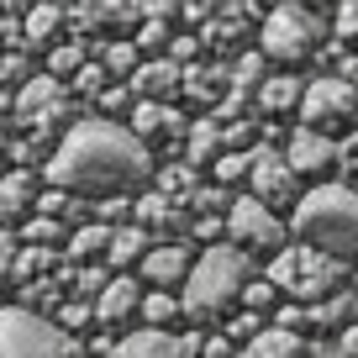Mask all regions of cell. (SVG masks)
Returning a JSON list of instances; mask_svg holds the SVG:
<instances>
[{
	"instance_id": "cell-1",
	"label": "cell",
	"mask_w": 358,
	"mask_h": 358,
	"mask_svg": "<svg viewBox=\"0 0 358 358\" xmlns=\"http://www.w3.org/2000/svg\"><path fill=\"white\" fill-rule=\"evenodd\" d=\"M153 169L148 158V143H137L127 127L116 122H79L69 127V137L58 143V153L48 158V179L58 185V195L74 190V195H111L127 190L132 179H143Z\"/></svg>"
},
{
	"instance_id": "cell-2",
	"label": "cell",
	"mask_w": 358,
	"mask_h": 358,
	"mask_svg": "<svg viewBox=\"0 0 358 358\" xmlns=\"http://www.w3.org/2000/svg\"><path fill=\"white\" fill-rule=\"evenodd\" d=\"M295 232L316 253H358V190L348 185H316L295 206Z\"/></svg>"
},
{
	"instance_id": "cell-3",
	"label": "cell",
	"mask_w": 358,
	"mask_h": 358,
	"mask_svg": "<svg viewBox=\"0 0 358 358\" xmlns=\"http://www.w3.org/2000/svg\"><path fill=\"white\" fill-rule=\"evenodd\" d=\"M243 280H248V258L237 248H211L190 264L185 274V311L190 316H222L227 306L243 295Z\"/></svg>"
},
{
	"instance_id": "cell-4",
	"label": "cell",
	"mask_w": 358,
	"mask_h": 358,
	"mask_svg": "<svg viewBox=\"0 0 358 358\" xmlns=\"http://www.w3.org/2000/svg\"><path fill=\"white\" fill-rule=\"evenodd\" d=\"M268 280L280 285L285 295L322 301V295H332L337 285H343V264L316 253V248H285V253H274V264H268Z\"/></svg>"
},
{
	"instance_id": "cell-5",
	"label": "cell",
	"mask_w": 358,
	"mask_h": 358,
	"mask_svg": "<svg viewBox=\"0 0 358 358\" xmlns=\"http://www.w3.org/2000/svg\"><path fill=\"white\" fill-rule=\"evenodd\" d=\"M69 332L48 316L27 311V306H11L0 311V358H69Z\"/></svg>"
},
{
	"instance_id": "cell-6",
	"label": "cell",
	"mask_w": 358,
	"mask_h": 358,
	"mask_svg": "<svg viewBox=\"0 0 358 358\" xmlns=\"http://www.w3.org/2000/svg\"><path fill=\"white\" fill-rule=\"evenodd\" d=\"M316 48H322V22H316L306 6H274L264 22V53L280 58V64H301V58H311Z\"/></svg>"
},
{
	"instance_id": "cell-7",
	"label": "cell",
	"mask_w": 358,
	"mask_h": 358,
	"mask_svg": "<svg viewBox=\"0 0 358 358\" xmlns=\"http://www.w3.org/2000/svg\"><path fill=\"white\" fill-rule=\"evenodd\" d=\"M301 111H306V127L322 132V127H337L358 111V90L348 79H316V85L301 90Z\"/></svg>"
},
{
	"instance_id": "cell-8",
	"label": "cell",
	"mask_w": 358,
	"mask_h": 358,
	"mask_svg": "<svg viewBox=\"0 0 358 358\" xmlns=\"http://www.w3.org/2000/svg\"><path fill=\"white\" fill-rule=\"evenodd\" d=\"M227 227H232V237L243 248H264V253H280L285 243V222L268 206H258L253 195H243V201H232V211H227Z\"/></svg>"
},
{
	"instance_id": "cell-9",
	"label": "cell",
	"mask_w": 358,
	"mask_h": 358,
	"mask_svg": "<svg viewBox=\"0 0 358 358\" xmlns=\"http://www.w3.org/2000/svg\"><path fill=\"white\" fill-rule=\"evenodd\" d=\"M248 185H253L258 206H280L295 195V174L285 164V153H274V148H253L248 153Z\"/></svg>"
},
{
	"instance_id": "cell-10",
	"label": "cell",
	"mask_w": 358,
	"mask_h": 358,
	"mask_svg": "<svg viewBox=\"0 0 358 358\" xmlns=\"http://www.w3.org/2000/svg\"><path fill=\"white\" fill-rule=\"evenodd\" d=\"M16 111H22V116H32V122H37V132H48V122H58V116H64V85H58L53 74L27 79V90L16 95Z\"/></svg>"
},
{
	"instance_id": "cell-11",
	"label": "cell",
	"mask_w": 358,
	"mask_h": 358,
	"mask_svg": "<svg viewBox=\"0 0 358 358\" xmlns=\"http://www.w3.org/2000/svg\"><path fill=\"white\" fill-rule=\"evenodd\" d=\"M111 358H195V337H174L164 327H148V332H132Z\"/></svg>"
},
{
	"instance_id": "cell-12",
	"label": "cell",
	"mask_w": 358,
	"mask_h": 358,
	"mask_svg": "<svg viewBox=\"0 0 358 358\" xmlns=\"http://www.w3.org/2000/svg\"><path fill=\"white\" fill-rule=\"evenodd\" d=\"M285 164H290V174H322V169L337 164V148L327 143L322 132L301 127V132L290 137V153H285Z\"/></svg>"
},
{
	"instance_id": "cell-13",
	"label": "cell",
	"mask_w": 358,
	"mask_h": 358,
	"mask_svg": "<svg viewBox=\"0 0 358 358\" xmlns=\"http://www.w3.org/2000/svg\"><path fill=\"white\" fill-rule=\"evenodd\" d=\"M143 274H148L153 285H164V290H169V285H179L185 274H190V248H185V243H158V248H148V253H143Z\"/></svg>"
},
{
	"instance_id": "cell-14",
	"label": "cell",
	"mask_w": 358,
	"mask_h": 358,
	"mask_svg": "<svg viewBox=\"0 0 358 358\" xmlns=\"http://www.w3.org/2000/svg\"><path fill=\"white\" fill-rule=\"evenodd\" d=\"M132 90L143 95V106L174 101V90H179V64H169V58H153V64H143V69L132 74Z\"/></svg>"
},
{
	"instance_id": "cell-15",
	"label": "cell",
	"mask_w": 358,
	"mask_h": 358,
	"mask_svg": "<svg viewBox=\"0 0 358 358\" xmlns=\"http://www.w3.org/2000/svg\"><path fill=\"white\" fill-rule=\"evenodd\" d=\"M137 306H143V290H137V280H106L101 285V306H95V316H101V322H127V316L137 311Z\"/></svg>"
},
{
	"instance_id": "cell-16",
	"label": "cell",
	"mask_w": 358,
	"mask_h": 358,
	"mask_svg": "<svg viewBox=\"0 0 358 358\" xmlns=\"http://www.w3.org/2000/svg\"><path fill=\"white\" fill-rule=\"evenodd\" d=\"M301 353H306V337L290 327H268L248 343V358H301Z\"/></svg>"
},
{
	"instance_id": "cell-17",
	"label": "cell",
	"mask_w": 358,
	"mask_h": 358,
	"mask_svg": "<svg viewBox=\"0 0 358 358\" xmlns=\"http://www.w3.org/2000/svg\"><path fill=\"white\" fill-rule=\"evenodd\" d=\"M179 111L174 106H137L132 111V137L143 143V137H158V132H179Z\"/></svg>"
},
{
	"instance_id": "cell-18",
	"label": "cell",
	"mask_w": 358,
	"mask_h": 358,
	"mask_svg": "<svg viewBox=\"0 0 358 358\" xmlns=\"http://www.w3.org/2000/svg\"><path fill=\"white\" fill-rule=\"evenodd\" d=\"M258 101H264V111H290V106H301V79L290 74L258 79Z\"/></svg>"
},
{
	"instance_id": "cell-19",
	"label": "cell",
	"mask_w": 358,
	"mask_h": 358,
	"mask_svg": "<svg viewBox=\"0 0 358 358\" xmlns=\"http://www.w3.org/2000/svg\"><path fill=\"white\" fill-rule=\"evenodd\" d=\"M216 158H222V127L216 122H195L190 127V164L206 169V164H216Z\"/></svg>"
},
{
	"instance_id": "cell-20",
	"label": "cell",
	"mask_w": 358,
	"mask_h": 358,
	"mask_svg": "<svg viewBox=\"0 0 358 358\" xmlns=\"http://www.w3.org/2000/svg\"><path fill=\"white\" fill-rule=\"evenodd\" d=\"M27 201H32V179H27L22 169L0 179V222H11V216H22V211H27Z\"/></svg>"
},
{
	"instance_id": "cell-21",
	"label": "cell",
	"mask_w": 358,
	"mask_h": 358,
	"mask_svg": "<svg viewBox=\"0 0 358 358\" xmlns=\"http://www.w3.org/2000/svg\"><path fill=\"white\" fill-rule=\"evenodd\" d=\"M132 211H137V222H132V227H143V232H148V227H174L179 216H185L174 201H164V195H143Z\"/></svg>"
},
{
	"instance_id": "cell-22",
	"label": "cell",
	"mask_w": 358,
	"mask_h": 358,
	"mask_svg": "<svg viewBox=\"0 0 358 358\" xmlns=\"http://www.w3.org/2000/svg\"><path fill=\"white\" fill-rule=\"evenodd\" d=\"M106 248H111V227H79V232L69 237V258H79V264L106 258Z\"/></svg>"
},
{
	"instance_id": "cell-23",
	"label": "cell",
	"mask_w": 358,
	"mask_h": 358,
	"mask_svg": "<svg viewBox=\"0 0 358 358\" xmlns=\"http://www.w3.org/2000/svg\"><path fill=\"white\" fill-rule=\"evenodd\" d=\"M148 232L143 227H122V232H111V248H106V258H111V264H132V258H143L148 253Z\"/></svg>"
},
{
	"instance_id": "cell-24",
	"label": "cell",
	"mask_w": 358,
	"mask_h": 358,
	"mask_svg": "<svg viewBox=\"0 0 358 358\" xmlns=\"http://www.w3.org/2000/svg\"><path fill=\"white\" fill-rule=\"evenodd\" d=\"M179 85L190 90L195 101H216L222 85H227V74H222V69H179Z\"/></svg>"
},
{
	"instance_id": "cell-25",
	"label": "cell",
	"mask_w": 358,
	"mask_h": 358,
	"mask_svg": "<svg viewBox=\"0 0 358 358\" xmlns=\"http://www.w3.org/2000/svg\"><path fill=\"white\" fill-rule=\"evenodd\" d=\"M58 27H64V11H58V6H37V11L27 16V43H48Z\"/></svg>"
},
{
	"instance_id": "cell-26",
	"label": "cell",
	"mask_w": 358,
	"mask_h": 358,
	"mask_svg": "<svg viewBox=\"0 0 358 358\" xmlns=\"http://www.w3.org/2000/svg\"><path fill=\"white\" fill-rule=\"evenodd\" d=\"M79 69H85V48H74V43H69V48H53V58H48V74H79Z\"/></svg>"
},
{
	"instance_id": "cell-27",
	"label": "cell",
	"mask_w": 358,
	"mask_h": 358,
	"mask_svg": "<svg viewBox=\"0 0 358 358\" xmlns=\"http://www.w3.org/2000/svg\"><path fill=\"white\" fill-rule=\"evenodd\" d=\"M106 74H137V48L132 43H111L106 48Z\"/></svg>"
},
{
	"instance_id": "cell-28",
	"label": "cell",
	"mask_w": 358,
	"mask_h": 358,
	"mask_svg": "<svg viewBox=\"0 0 358 358\" xmlns=\"http://www.w3.org/2000/svg\"><path fill=\"white\" fill-rule=\"evenodd\" d=\"M190 190H195V174H190V169H164V190H158L164 201H169V195H190Z\"/></svg>"
},
{
	"instance_id": "cell-29",
	"label": "cell",
	"mask_w": 358,
	"mask_h": 358,
	"mask_svg": "<svg viewBox=\"0 0 358 358\" xmlns=\"http://www.w3.org/2000/svg\"><path fill=\"white\" fill-rule=\"evenodd\" d=\"M169 43H174V32H169L164 22H148V27H143V37H137L132 48H153V53H158V48H169Z\"/></svg>"
},
{
	"instance_id": "cell-30",
	"label": "cell",
	"mask_w": 358,
	"mask_h": 358,
	"mask_svg": "<svg viewBox=\"0 0 358 358\" xmlns=\"http://www.w3.org/2000/svg\"><path fill=\"white\" fill-rule=\"evenodd\" d=\"M211 169H216V179L227 185V179H243V174H248V158H243V153H222Z\"/></svg>"
},
{
	"instance_id": "cell-31",
	"label": "cell",
	"mask_w": 358,
	"mask_h": 358,
	"mask_svg": "<svg viewBox=\"0 0 358 358\" xmlns=\"http://www.w3.org/2000/svg\"><path fill=\"white\" fill-rule=\"evenodd\" d=\"M74 85L85 90V95H101V90H106V69H101V64H85V69L74 74Z\"/></svg>"
},
{
	"instance_id": "cell-32",
	"label": "cell",
	"mask_w": 358,
	"mask_h": 358,
	"mask_svg": "<svg viewBox=\"0 0 358 358\" xmlns=\"http://www.w3.org/2000/svg\"><path fill=\"white\" fill-rule=\"evenodd\" d=\"M143 311H148V322H169V316L179 311V301H174V295H148Z\"/></svg>"
},
{
	"instance_id": "cell-33",
	"label": "cell",
	"mask_w": 358,
	"mask_h": 358,
	"mask_svg": "<svg viewBox=\"0 0 358 358\" xmlns=\"http://www.w3.org/2000/svg\"><path fill=\"white\" fill-rule=\"evenodd\" d=\"M16 253H22V243H16L11 232H0V285L11 280V268H16Z\"/></svg>"
},
{
	"instance_id": "cell-34",
	"label": "cell",
	"mask_w": 358,
	"mask_h": 358,
	"mask_svg": "<svg viewBox=\"0 0 358 358\" xmlns=\"http://www.w3.org/2000/svg\"><path fill=\"white\" fill-rule=\"evenodd\" d=\"M337 32H343V37H358V0H348L343 11H337Z\"/></svg>"
},
{
	"instance_id": "cell-35",
	"label": "cell",
	"mask_w": 358,
	"mask_h": 358,
	"mask_svg": "<svg viewBox=\"0 0 358 358\" xmlns=\"http://www.w3.org/2000/svg\"><path fill=\"white\" fill-rule=\"evenodd\" d=\"M32 237H37V243H53V237H58V222H53V216H37V222H32Z\"/></svg>"
},
{
	"instance_id": "cell-36",
	"label": "cell",
	"mask_w": 358,
	"mask_h": 358,
	"mask_svg": "<svg viewBox=\"0 0 358 358\" xmlns=\"http://www.w3.org/2000/svg\"><path fill=\"white\" fill-rule=\"evenodd\" d=\"M243 301H248V306H268V301H274V290H268V285H248Z\"/></svg>"
},
{
	"instance_id": "cell-37",
	"label": "cell",
	"mask_w": 358,
	"mask_h": 358,
	"mask_svg": "<svg viewBox=\"0 0 358 358\" xmlns=\"http://www.w3.org/2000/svg\"><path fill=\"white\" fill-rule=\"evenodd\" d=\"M337 353H343V358H358V327H348V332L337 337Z\"/></svg>"
},
{
	"instance_id": "cell-38",
	"label": "cell",
	"mask_w": 358,
	"mask_h": 358,
	"mask_svg": "<svg viewBox=\"0 0 358 358\" xmlns=\"http://www.w3.org/2000/svg\"><path fill=\"white\" fill-rule=\"evenodd\" d=\"M0 79H22V58H0Z\"/></svg>"
},
{
	"instance_id": "cell-39",
	"label": "cell",
	"mask_w": 358,
	"mask_h": 358,
	"mask_svg": "<svg viewBox=\"0 0 358 358\" xmlns=\"http://www.w3.org/2000/svg\"><path fill=\"white\" fill-rule=\"evenodd\" d=\"M206 358H227V343L216 337V343H206Z\"/></svg>"
},
{
	"instance_id": "cell-40",
	"label": "cell",
	"mask_w": 358,
	"mask_h": 358,
	"mask_svg": "<svg viewBox=\"0 0 358 358\" xmlns=\"http://www.w3.org/2000/svg\"><path fill=\"white\" fill-rule=\"evenodd\" d=\"M343 79H348V85L358 90V58H353V64H343Z\"/></svg>"
},
{
	"instance_id": "cell-41",
	"label": "cell",
	"mask_w": 358,
	"mask_h": 358,
	"mask_svg": "<svg viewBox=\"0 0 358 358\" xmlns=\"http://www.w3.org/2000/svg\"><path fill=\"white\" fill-rule=\"evenodd\" d=\"M0 148H6V132H0Z\"/></svg>"
},
{
	"instance_id": "cell-42",
	"label": "cell",
	"mask_w": 358,
	"mask_h": 358,
	"mask_svg": "<svg viewBox=\"0 0 358 358\" xmlns=\"http://www.w3.org/2000/svg\"><path fill=\"white\" fill-rule=\"evenodd\" d=\"M353 311H358V301H353Z\"/></svg>"
}]
</instances>
